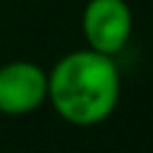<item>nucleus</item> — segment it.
<instances>
[{
    "mask_svg": "<svg viewBox=\"0 0 153 153\" xmlns=\"http://www.w3.org/2000/svg\"><path fill=\"white\" fill-rule=\"evenodd\" d=\"M48 100V72L31 60H12L0 67V112L22 117Z\"/></svg>",
    "mask_w": 153,
    "mask_h": 153,
    "instance_id": "nucleus-3",
    "label": "nucleus"
},
{
    "mask_svg": "<svg viewBox=\"0 0 153 153\" xmlns=\"http://www.w3.org/2000/svg\"><path fill=\"white\" fill-rule=\"evenodd\" d=\"M86 48L115 57L131 38L134 14L127 0H88L81 12Z\"/></svg>",
    "mask_w": 153,
    "mask_h": 153,
    "instance_id": "nucleus-2",
    "label": "nucleus"
},
{
    "mask_svg": "<svg viewBox=\"0 0 153 153\" xmlns=\"http://www.w3.org/2000/svg\"><path fill=\"white\" fill-rule=\"evenodd\" d=\"M48 100L74 127L105 122L120 100V69L115 57L91 48L62 55L48 72Z\"/></svg>",
    "mask_w": 153,
    "mask_h": 153,
    "instance_id": "nucleus-1",
    "label": "nucleus"
}]
</instances>
